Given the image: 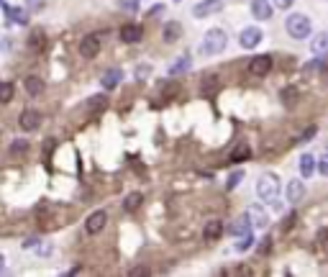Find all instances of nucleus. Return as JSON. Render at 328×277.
Segmentation results:
<instances>
[{"mask_svg":"<svg viewBox=\"0 0 328 277\" xmlns=\"http://www.w3.org/2000/svg\"><path fill=\"white\" fill-rule=\"evenodd\" d=\"M226 44H228V34L223 28H211L205 34V39H203V44H200V54L203 57H216V54H220L223 49H226Z\"/></svg>","mask_w":328,"mask_h":277,"instance_id":"obj_1","label":"nucleus"},{"mask_svg":"<svg viewBox=\"0 0 328 277\" xmlns=\"http://www.w3.org/2000/svg\"><path fill=\"white\" fill-rule=\"evenodd\" d=\"M285 28L295 41H305L310 36V31H313V23H310V18L305 13H290L285 18Z\"/></svg>","mask_w":328,"mask_h":277,"instance_id":"obj_2","label":"nucleus"},{"mask_svg":"<svg viewBox=\"0 0 328 277\" xmlns=\"http://www.w3.org/2000/svg\"><path fill=\"white\" fill-rule=\"evenodd\" d=\"M257 195L259 200H264V203H274L277 195H279V180L274 172H264L259 175L257 180Z\"/></svg>","mask_w":328,"mask_h":277,"instance_id":"obj_3","label":"nucleus"},{"mask_svg":"<svg viewBox=\"0 0 328 277\" xmlns=\"http://www.w3.org/2000/svg\"><path fill=\"white\" fill-rule=\"evenodd\" d=\"M264 34H262V28L257 26H246L241 28V34H238V44H241V49H257V46L262 44Z\"/></svg>","mask_w":328,"mask_h":277,"instance_id":"obj_4","label":"nucleus"},{"mask_svg":"<svg viewBox=\"0 0 328 277\" xmlns=\"http://www.w3.org/2000/svg\"><path fill=\"white\" fill-rule=\"evenodd\" d=\"M272 65H274V59L270 54H259V57H254L249 62V74L251 77H264L267 72L272 69Z\"/></svg>","mask_w":328,"mask_h":277,"instance_id":"obj_5","label":"nucleus"},{"mask_svg":"<svg viewBox=\"0 0 328 277\" xmlns=\"http://www.w3.org/2000/svg\"><path fill=\"white\" fill-rule=\"evenodd\" d=\"M106 223H108V213L106 210H95V213L87 215L85 231H87V234H100V231L106 228Z\"/></svg>","mask_w":328,"mask_h":277,"instance_id":"obj_6","label":"nucleus"},{"mask_svg":"<svg viewBox=\"0 0 328 277\" xmlns=\"http://www.w3.org/2000/svg\"><path fill=\"white\" fill-rule=\"evenodd\" d=\"M98 52H100V36L98 34H90V36H85L80 41V54H82V59H95Z\"/></svg>","mask_w":328,"mask_h":277,"instance_id":"obj_7","label":"nucleus"},{"mask_svg":"<svg viewBox=\"0 0 328 277\" xmlns=\"http://www.w3.org/2000/svg\"><path fill=\"white\" fill-rule=\"evenodd\" d=\"M220 10H223V0H203V3H198L192 8V15H195V18H208V15L220 13Z\"/></svg>","mask_w":328,"mask_h":277,"instance_id":"obj_8","label":"nucleus"},{"mask_svg":"<svg viewBox=\"0 0 328 277\" xmlns=\"http://www.w3.org/2000/svg\"><path fill=\"white\" fill-rule=\"evenodd\" d=\"M18 126L23 131H36L41 126V113L34 111V108H26V111L21 113V118H18Z\"/></svg>","mask_w":328,"mask_h":277,"instance_id":"obj_9","label":"nucleus"},{"mask_svg":"<svg viewBox=\"0 0 328 277\" xmlns=\"http://www.w3.org/2000/svg\"><path fill=\"white\" fill-rule=\"evenodd\" d=\"M251 13H254L257 21H270L274 13V3H270V0H251Z\"/></svg>","mask_w":328,"mask_h":277,"instance_id":"obj_10","label":"nucleus"},{"mask_svg":"<svg viewBox=\"0 0 328 277\" xmlns=\"http://www.w3.org/2000/svg\"><path fill=\"white\" fill-rule=\"evenodd\" d=\"M246 215H249V221H251L254 228H267V226H270V215H267V210L262 206H249Z\"/></svg>","mask_w":328,"mask_h":277,"instance_id":"obj_11","label":"nucleus"},{"mask_svg":"<svg viewBox=\"0 0 328 277\" xmlns=\"http://www.w3.org/2000/svg\"><path fill=\"white\" fill-rule=\"evenodd\" d=\"M144 39V28L136 26V23H126L121 26V41L123 44H139Z\"/></svg>","mask_w":328,"mask_h":277,"instance_id":"obj_12","label":"nucleus"},{"mask_svg":"<svg viewBox=\"0 0 328 277\" xmlns=\"http://www.w3.org/2000/svg\"><path fill=\"white\" fill-rule=\"evenodd\" d=\"M162 39H164V44H177L182 39V26L177 21H167L162 28Z\"/></svg>","mask_w":328,"mask_h":277,"instance_id":"obj_13","label":"nucleus"},{"mask_svg":"<svg viewBox=\"0 0 328 277\" xmlns=\"http://www.w3.org/2000/svg\"><path fill=\"white\" fill-rule=\"evenodd\" d=\"M310 52L316 57H328V31H321L310 39Z\"/></svg>","mask_w":328,"mask_h":277,"instance_id":"obj_14","label":"nucleus"},{"mask_svg":"<svg viewBox=\"0 0 328 277\" xmlns=\"http://www.w3.org/2000/svg\"><path fill=\"white\" fill-rule=\"evenodd\" d=\"M123 80V72L118 69V67H113V69H108L106 74L100 77V85L106 87V90H113V87H118V82Z\"/></svg>","mask_w":328,"mask_h":277,"instance_id":"obj_15","label":"nucleus"},{"mask_svg":"<svg viewBox=\"0 0 328 277\" xmlns=\"http://www.w3.org/2000/svg\"><path fill=\"white\" fill-rule=\"evenodd\" d=\"M223 236V223L220 221H208L203 228V239L205 241H218Z\"/></svg>","mask_w":328,"mask_h":277,"instance_id":"obj_16","label":"nucleus"},{"mask_svg":"<svg viewBox=\"0 0 328 277\" xmlns=\"http://www.w3.org/2000/svg\"><path fill=\"white\" fill-rule=\"evenodd\" d=\"M192 67V59H190V54H182V57H177L174 62H172V65L167 67V72L174 77V74H182V72H187Z\"/></svg>","mask_w":328,"mask_h":277,"instance_id":"obj_17","label":"nucleus"},{"mask_svg":"<svg viewBox=\"0 0 328 277\" xmlns=\"http://www.w3.org/2000/svg\"><path fill=\"white\" fill-rule=\"evenodd\" d=\"M23 87H26V92L31 98H36V95H41V92H44V80H41V77H36V74H28L26 80H23Z\"/></svg>","mask_w":328,"mask_h":277,"instance_id":"obj_18","label":"nucleus"},{"mask_svg":"<svg viewBox=\"0 0 328 277\" xmlns=\"http://www.w3.org/2000/svg\"><path fill=\"white\" fill-rule=\"evenodd\" d=\"M220 90V80H218V74H208L205 80H203V85H200V92L205 98H211V95H216V92Z\"/></svg>","mask_w":328,"mask_h":277,"instance_id":"obj_19","label":"nucleus"},{"mask_svg":"<svg viewBox=\"0 0 328 277\" xmlns=\"http://www.w3.org/2000/svg\"><path fill=\"white\" fill-rule=\"evenodd\" d=\"M305 193V185L300 180H287V203H297Z\"/></svg>","mask_w":328,"mask_h":277,"instance_id":"obj_20","label":"nucleus"},{"mask_svg":"<svg viewBox=\"0 0 328 277\" xmlns=\"http://www.w3.org/2000/svg\"><path fill=\"white\" fill-rule=\"evenodd\" d=\"M231 234L233 236H244V234H251V221H249V215L244 213L241 218H236L231 223Z\"/></svg>","mask_w":328,"mask_h":277,"instance_id":"obj_21","label":"nucleus"},{"mask_svg":"<svg viewBox=\"0 0 328 277\" xmlns=\"http://www.w3.org/2000/svg\"><path fill=\"white\" fill-rule=\"evenodd\" d=\"M251 157V146L246 144V141H238L236 146H233V151H231V162H246Z\"/></svg>","mask_w":328,"mask_h":277,"instance_id":"obj_22","label":"nucleus"},{"mask_svg":"<svg viewBox=\"0 0 328 277\" xmlns=\"http://www.w3.org/2000/svg\"><path fill=\"white\" fill-rule=\"evenodd\" d=\"M316 167H318V159L313 157V154H303L300 157V175L303 177H310L313 172H316Z\"/></svg>","mask_w":328,"mask_h":277,"instance_id":"obj_23","label":"nucleus"},{"mask_svg":"<svg viewBox=\"0 0 328 277\" xmlns=\"http://www.w3.org/2000/svg\"><path fill=\"white\" fill-rule=\"evenodd\" d=\"M297 98H300V92H297V87H282V92H279V100L285 103L287 108H292L295 103H297Z\"/></svg>","mask_w":328,"mask_h":277,"instance_id":"obj_24","label":"nucleus"},{"mask_svg":"<svg viewBox=\"0 0 328 277\" xmlns=\"http://www.w3.org/2000/svg\"><path fill=\"white\" fill-rule=\"evenodd\" d=\"M44 44H47V39H44V31H34V34L28 36V49H31V52H41Z\"/></svg>","mask_w":328,"mask_h":277,"instance_id":"obj_25","label":"nucleus"},{"mask_svg":"<svg viewBox=\"0 0 328 277\" xmlns=\"http://www.w3.org/2000/svg\"><path fill=\"white\" fill-rule=\"evenodd\" d=\"M141 203H144V195H141V193H128V195L123 198V208H126V210H136Z\"/></svg>","mask_w":328,"mask_h":277,"instance_id":"obj_26","label":"nucleus"},{"mask_svg":"<svg viewBox=\"0 0 328 277\" xmlns=\"http://www.w3.org/2000/svg\"><path fill=\"white\" fill-rule=\"evenodd\" d=\"M177 92H180V82H164V87H162V98L164 100H172L174 95H177Z\"/></svg>","mask_w":328,"mask_h":277,"instance_id":"obj_27","label":"nucleus"},{"mask_svg":"<svg viewBox=\"0 0 328 277\" xmlns=\"http://www.w3.org/2000/svg\"><path fill=\"white\" fill-rule=\"evenodd\" d=\"M251 244H254V234H244L236 239V252H246L251 249Z\"/></svg>","mask_w":328,"mask_h":277,"instance_id":"obj_28","label":"nucleus"},{"mask_svg":"<svg viewBox=\"0 0 328 277\" xmlns=\"http://www.w3.org/2000/svg\"><path fill=\"white\" fill-rule=\"evenodd\" d=\"M8 18L16 21V23H26L28 15H26V10H21V8H8Z\"/></svg>","mask_w":328,"mask_h":277,"instance_id":"obj_29","label":"nucleus"},{"mask_svg":"<svg viewBox=\"0 0 328 277\" xmlns=\"http://www.w3.org/2000/svg\"><path fill=\"white\" fill-rule=\"evenodd\" d=\"M10 100H13V85L0 82V103H10Z\"/></svg>","mask_w":328,"mask_h":277,"instance_id":"obj_30","label":"nucleus"},{"mask_svg":"<svg viewBox=\"0 0 328 277\" xmlns=\"http://www.w3.org/2000/svg\"><path fill=\"white\" fill-rule=\"evenodd\" d=\"M28 151V141H23V138H16V141L10 144V154H23Z\"/></svg>","mask_w":328,"mask_h":277,"instance_id":"obj_31","label":"nucleus"},{"mask_svg":"<svg viewBox=\"0 0 328 277\" xmlns=\"http://www.w3.org/2000/svg\"><path fill=\"white\" fill-rule=\"evenodd\" d=\"M149 74H152V67H149V65H139V67H136V80H139V82H144Z\"/></svg>","mask_w":328,"mask_h":277,"instance_id":"obj_32","label":"nucleus"},{"mask_svg":"<svg viewBox=\"0 0 328 277\" xmlns=\"http://www.w3.org/2000/svg\"><path fill=\"white\" fill-rule=\"evenodd\" d=\"M318 172H321L323 177H328V151H326L323 157L318 159Z\"/></svg>","mask_w":328,"mask_h":277,"instance_id":"obj_33","label":"nucleus"},{"mask_svg":"<svg viewBox=\"0 0 328 277\" xmlns=\"http://www.w3.org/2000/svg\"><path fill=\"white\" fill-rule=\"evenodd\" d=\"M44 5H47V0H26V8H28V10H34V13L41 10Z\"/></svg>","mask_w":328,"mask_h":277,"instance_id":"obj_34","label":"nucleus"},{"mask_svg":"<svg viewBox=\"0 0 328 277\" xmlns=\"http://www.w3.org/2000/svg\"><path fill=\"white\" fill-rule=\"evenodd\" d=\"M241 177H244L241 172H233V175L228 177V182H226V188H228V190H233V188H238V182H241Z\"/></svg>","mask_w":328,"mask_h":277,"instance_id":"obj_35","label":"nucleus"},{"mask_svg":"<svg viewBox=\"0 0 328 277\" xmlns=\"http://www.w3.org/2000/svg\"><path fill=\"white\" fill-rule=\"evenodd\" d=\"M39 244H41V241H39L36 236H31V239H26V241H23L21 246H23L26 252H31V249H39Z\"/></svg>","mask_w":328,"mask_h":277,"instance_id":"obj_36","label":"nucleus"},{"mask_svg":"<svg viewBox=\"0 0 328 277\" xmlns=\"http://www.w3.org/2000/svg\"><path fill=\"white\" fill-rule=\"evenodd\" d=\"M98 108H106V98H100V95L90 98V111H98Z\"/></svg>","mask_w":328,"mask_h":277,"instance_id":"obj_37","label":"nucleus"},{"mask_svg":"<svg viewBox=\"0 0 328 277\" xmlns=\"http://www.w3.org/2000/svg\"><path fill=\"white\" fill-rule=\"evenodd\" d=\"M272 3H274V8H279V10H287V8L295 5V0H272Z\"/></svg>","mask_w":328,"mask_h":277,"instance_id":"obj_38","label":"nucleus"},{"mask_svg":"<svg viewBox=\"0 0 328 277\" xmlns=\"http://www.w3.org/2000/svg\"><path fill=\"white\" fill-rule=\"evenodd\" d=\"M131 275H133V277H141V275H149V267H133V270H131Z\"/></svg>","mask_w":328,"mask_h":277,"instance_id":"obj_39","label":"nucleus"},{"mask_svg":"<svg viewBox=\"0 0 328 277\" xmlns=\"http://www.w3.org/2000/svg\"><path fill=\"white\" fill-rule=\"evenodd\" d=\"M121 5H123V8H128V10H133V8L139 5V0H121Z\"/></svg>","mask_w":328,"mask_h":277,"instance_id":"obj_40","label":"nucleus"},{"mask_svg":"<svg viewBox=\"0 0 328 277\" xmlns=\"http://www.w3.org/2000/svg\"><path fill=\"white\" fill-rule=\"evenodd\" d=\"M310 136H316V129H308V131H305V134L300 136V141H308V138H310Z\"/></svg>","mask_w":328,"mask_h":277,"instance_id":"obj_41","label":"nucleus"},{"mask_svg":"<svg viewBox=\"0 0 328 277\" xmlns=\"http://www.w3.org/2000/svg\"><path fill=\"white\" fill-rule=\"evenodd\" d=\"M3 267H5V257L0 254V272H3Z\"/></svg>","mask_w":328,"mask_h":277,"instance_id":"obj_42","label":"nucleus"},{"mask_svg":"<svg viewBox=\"0 0 328 277\" xmlns=\"http://www.w3.org/2000/svg\"><path fill=\"white\" fill-rule=\"evenodd\" d=\"M174 3H180V0H174Z\"/></svg>","mask_w":328,"mask_h":277,"instance_id":"obj_43","label":"nucleus"}]
</instances>
